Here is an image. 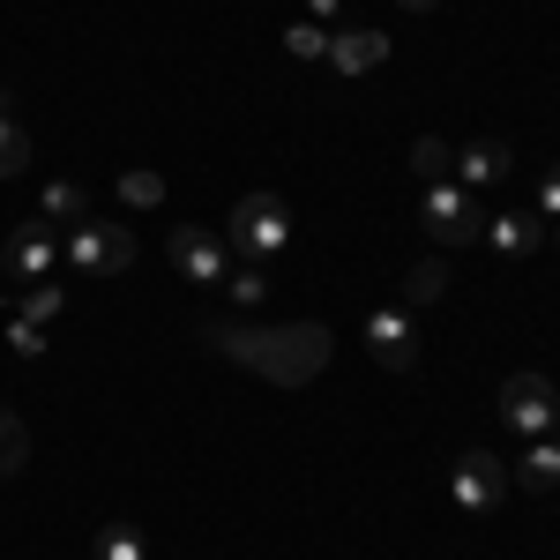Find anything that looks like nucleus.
Masks as SVG:
<instances>
[{"label":"nucleus","instance_id":"1","mask_svg":"<svg viewBox=\"0 0 560 560\" xmlns=\"http://www.w3.org/2000/svg\"><path fill=\"white\" fill-rule=\"evenodd\" d=\"M202 345L232 366H247L277 388H300L329 366V329L322 322H277V329H255V322H202Z\"/></svg>","mask_w":560,"mask_h":560},{"label":"nucleus","instance_id":"2","mask_svg":"<svg viewBox=\"0 0 560 560\" xmlns=\"http://www.w3.org/2000/svg\"><path fill=\"white\" fill-rule=\"evenodd\" d=\"M240 261H269L292 247V210L277 202V195H240V210H232V240H224Z\"/></svg>","mask_w":560,"mask_h":560},{"label":"nucleus","instance_id":"3","mask_svg":"<svg viewBox=\"0 0 560 560\" xmlns=\"http://www.w3.org/2000/svg\"><path fill=\"white\" fill-rule=\"evenodd\" d=\"M128 261H135V232L128 224H105V217L68 224V269H75V277H120Z\"/></svg>","mask_w":560,"mask_h":560},{"label":"nucleus","instance_id":"4","mask_svg":"<svg viewBox=\"0 0 560 560\" xmlns=\"http://www.w3.org/2000/svg\"><path fill=\"white\" fill-rule=\"evenodd\" d=\"M419 224H427L441 247H471L478 232H486L478 195H471V187H456V179H433L427 195H419Z\"/></svg>","mask_w":560,"mask_h":560},{"label":"nucleus","instance_id":"5","mask_svg":"<svg viewBox=\"0 0 560 560\" xmlns=\"http://www.w3.org/2000/svg\"><path fill=\"white\" fill-rule=\"evenodd\" d=\"M165 255H173V269L187 277V284H210V292H224V277H232V261H240L210 224H173Z\"/></svg>","mask_w":560,"mask_h":560},{"label":"nucleus","instance_id":"6","mask_svg":"<svg viewBox=\"0 0 560 560\" xmlns=\"http://www.w3.org/2000/svg\"><path fill=\"white\" fill-rule=\"evenodd\" d=\"M501 419L516 433H530V441L553 433L560 427V388L546 382V374H509V382H501Z\"/></svg>","mask_w":560,"mask_h":560},{"label":"nucleus","instance_id":"7","mask_svg":"<svg viewBox=\"0 0 560 560\" xmlns=\"http://www.w3.org/2000/svg\"><path fill=\"white\" fill-rule=\"evenodd\" d=\"M509 486H516V478H509V464H501L493 448H464V456H456V509H464V516L501 509Z\"/></svg>","mask_w":560,"mask_h":560},{"label":"nucleus","instance_id":"8","mask_svg":"<svg viewBox=\"0 0 560 560\" xmlns=\"http://www.w3.org/2000/svg\"><path fill=\"white\" fill-rule=\"evenodd\" d=\"M366 351L388 374H419V322H411V306H374L366 314Z\"/></svg>","mask_w":560,"mask_h":560},{"label":"nucleus","instance_id":"9","mask_svg":"<svg viewBox=\"0 0 560 560\" xmlns=\"http://www.w3.org/2000/svg\"><path fill=\"white\" fill-rule=\"evenodd\" d=\"M0 269H8V284H38V277H52V269H60V232H52L45 217L15 224V232H8V255H0Z\"/></svg>","mask_w":560,"mask_h":560},{"label":"nucleus","instance_id":"10","mask_svg":"<svg viewBox=\"0 0 560 560\" xmlns=\"http://www.w3.org/2000/svg\"><path fill=\"white\" fill-rule=\"evenodd\" d=\"M509 165H516V158H509V142H493V135H486V142H464V150H456V165H448V173H456V187H501V179H509Z\"/></svg>","mask_w":560,"mask_h":560},{"label":"nucleus","instance_id":"11","mask_svg":"<svg viewBox=\"0 0 560 560\" xmlns=\"http://www.w3.org/2000/svg\"><path fill=\"white\" fill-rule=\"evenodd\" d=\"M382 60H388L382 31H337V38H329V68H337V75H374Z\"/></svg>","mask_w":560,"mask_h":560},{"label":"nucleus","instance_id":"12","mask_svg":"<svg viewBox=\"0 0 560 560\" xmlns=\"http://www.w3.org/2000/svg\"><path fill=\"white\" fill-rule=\"evenodd\" d=\"M509 478H516L523 493H553V486H560V433H553V441L538 433V441L523 448V464H509Z\"/></svg>","mask_w":560,"mask_h":560},{"label":"nucleus","instance_id":"13","mask_svg":"<svg viewBox=\"0 0 560 560\" xmlns=\"http://www.w3.org/2000/svg\"><path fill=\"white\" fill-rule=\"evenodd\" d=\"M486 240H493V255L523 261L538 240H546V224H538V210H509V217H493V224H486Z\"/></svg>","mask_w":560,"mask_h":560},{"label":"nucleus","instance_id":"14","mask_svg":"<svg viewBox=\"0 0 560 560\" xmlns=\"http://www.w3.org/2000/svg\"><path fill=\"white\" fill-rule=\"evenodd\" d=\"M38 217H45V224H83V217H90V195L75 187V179H52V187L38 195Z\"/></svg>","mask_w":560,"mask_h":560},{"label":"nucleus","instance_id":"15","mask_svg":"<svg viewBox=\"0 0 560 560\" xmlns=\"http://www.w3.org/2000/svg\"><path fill=\"white\" fill-rule=\"evenodd\" d=\"M448 292V261H411L404 269V306H433Z\"/></svg>","mask_w":560,"mask_h":560},{"label":"nucleus","instance_id":"16","mask_svg":"<svg viewBox=\"0 0 560 560\" xmlns=\"http://www.w3.org/2000/svg\"><path fill=\"white\" fill-rule=\"evenodd\" d=\"M90 553H97V560H150V546H142L135 523H105V530L90 538Z\"/></svg>","mask_w":560,"mask_h":560},{"label":"nucleus","instance_id":"17","mask_svg":"<svg viewBox=\"0 0 560 560\" xmlns=\"http://www.w3.org/2000/svg\"><path fill=\"white\" fill-rule=\"evenodd\" d=\"M0 306H8V314H31V322H60V314H68V292H60V284H38V292H23V300L0 292Z\"/></svg>","mask_w":560,"mask_h":560},{"label":"nucleus","instance_id":"18","mask_svg":"<svg viewBox=\"0 0 560 560\" xmlns=\"http://www.w3.org/2000/svg\"><path fill=\"white\" fill-rule=\"evenodd\" d=\"M23 173H31V135L0 113V179H23Z\"/></svg>","mask_w":560,"mask_h":560},{"label":"nucleus","instance_id":"19","mask_svg":"<svg viewBox=\"0 0 560 560\" xmlns=\"http://www.w3.org/2000/svg\"><path fill=\"white\" fill-rule=\"evenodd\" d=\"M411 165H419V179H448V165H456V150H448V142H441V135H419V142H411Z\"/></svg>","mask_w":560,"mask_h":560},{"label":"nucleus","instance_id":"20","mask_svg":"<svg viewBox=\"0 0 560 560\" xmlns=\"http://www.w3.org/2000/svg\"><path fill=\"white\" fill-rule=\"evenodd\" d=\"M120 202H128V210H158V202H165V173H142V165L120 173Z\"/></svg>","mask_w":560,"mask_h":560},{"label":"nucleus","instance_id":"21","mask_svg":"<svg viewBox=\"0 0 560 560\" xmlns=\"http://www.w3.org/2000/svg\"><path fill=\"white\" fill-rule=\"evenodd\" d=\"M23 464H31V433H23V419L0 411V478H15Z\"/></svg>","mask_w":560,"mask_h":560},{"label":"nucleus","instance_id":"22","mask_svg":"<svg viewBox=\"0 0 560 560\" xmlns=\"http://www.w3.org/2000/svg\"><path fill=\"white\" fill-rule=\"evenodd\" d=\"M224 292H232L240 306H261V300H269V277H261L255 261H232V277H224Z\"/></svg>","mask_w":560,"mask_h":560},{"label":"nucleus","instance_id":"23","mask_svg":"<svg viewBox=\"0 0 560 560\" xmlns=\"http://www.w3.org/2000/svg\"><path fill=\"white\" fill-rule=\"evenodd\" d=\"M284 52H292V60H329V31H322V23H292V31H284Z\"/></svg>","mask_w":560,"mask_h":560},{"label":"nucleus","instance_id":"24","mask_svg":"<svg viewBox=\"0 0 560 560\" xmlns=\"http://www.w3.org/2000/svg\"><path fill=\"white\" fill-rule=\"evenodd\" d=\"M8 345L23 351V359H38V351H45V322H31V314H8Z\"/></svg>","mask_w":560,"mask_h":560},{"label":"nucleus","instance_id":"25","mask_svg":"<svg viewBox=\"0 0 560 560\" xmlns=\"http://www.w3.org/2000/svg\"><path fill=\"white\" fill-rule=\"evenodd\" d=\"M538 217H546V224H553V217H560V165H553V173H546V179H538Z\"/></svg>","mask_w":560,"mask_h":560},{"label":"nucleus","instance_id":"26","mask_svg":"<svg viewBox=\"0 0 560 560\" xmlns=\"http://www.w3.org/2000/svg\"><path fill=\"white\" fill-rule=\"evenodd\" d=\"M396 8H411V15H427V8H441V0H396Z\"/></svg>","mask_w":560,"mask_h":560},{"label":"nucleus","instance_id":"27","mask_svg":"<svg viewBox=\"0 0 560 560\" xmlns=\"http://www.w3.org/2000/svg\"><path fill=\"white\" fill-rule=\"evenodd\" d=\"M553 247H560V217H553Z\"/></svg>","mask_w":560,"mask_h":560},{"label":"nucleus","instance_id":"28","mask_svg":"<svg viewBox=\"0 0 560 560\" xmlns=\"http://www.w3.org/2000/svg\"><path fill=\"white\" fill-rule=\"evenodd\" d=\"M0 113H8V90H0Z\"/></svg>","mask_w":560,"mask_h":560}]
</instances>
